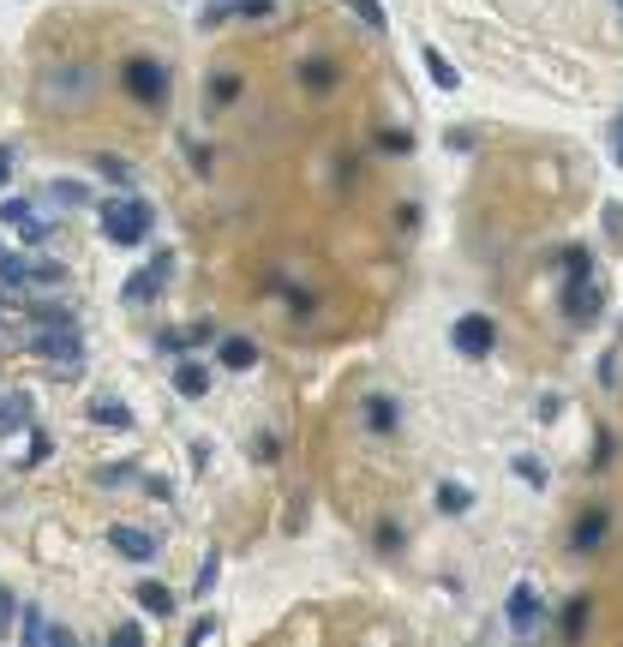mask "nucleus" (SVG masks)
<instances>
[{"instance_id":"nucleus-1","label":"nucleus","mask_w":623,"mask_h":647,"mask_svg":"<svg viewBox=\"0 0 623 647\" xmlns=\"http://www.w3.org/2000/svg\"><path fill=\"white\" fill-rule=\"evenodd\" d=\"M150 228H156V210H150L144 198L114 192V198L102 204V240H108V246H144Z\"/></svg>"},{"instance_id":"nucleus-2","label":"nucleus","mask_w":623,"mask_h":647,"mask_svg":"<svg viewBox=\"0 0 623 647\" xmlns=\"http://www.w3.org/2000/svg\"><path fill=\"white\" fill-rule=\"evenodd\" d=\"M120 90H126L132 102H144V108H162V102L174 96V72H168L162 60L138 54V60H126V66H120Z\"/></svg>"},{"instance_id":"nucleus-3","label":"nucleus","mask_w":623,"mask_h":647,"mask_svg":"<svg viewBox=\"0 0 623 647\" xmlns=\"http://www.w3.org/2000/svg\"><path fill=\"white\" fill-rule=\"evenodd\" d=\"M168 282H174V252H156L144 270H132V276L120 282V306H150Z\"/></svg>"},{"instance_id":"nucleus-4","label":"nucleus","mask_w":623,"mask_h":647,"mask_svg":"<svg viewBox=\"0 0 623 647\" xmlns=\"http://www.w3.org/2000/svg\"><path fill=\"white\" fill-rule=\"evenodd\" d=\"M36 360H48V366H60V372H78L84 366V342H78V330H30V342H24Z\"/></svg>"},{"instance_id":"nucleus-5","label":"nucleus","mask_w":623,"mask_h":647,"mask_svg":"<svg viewBox=\"0 0 623 647\" xmlns=\"http://www.w3.org/2000/svg\"><path fill=\"white\" fill-rule=\"evenodd\" d=\"M450 342H456V354H462V360H492V348H498V324H492L486 312H462V318H456V330H450Z\"/></svg>"},{"instance_id":"nucleus-6","label":"nucleus","mask_w":623,"mask_h":647,"mask_svg":"<svg viewBox=\"0 0 623 647\" xmlns=\"http://www.w3.org/2000/svg\"><path fill=\"white\" fill-rule=\"evenodd\" d=\"M606 534H612V510H606V504H588V510L576 516V534H570V552H576V558H594V552L606 546Z\"/></svg>"},{"instance_id":"nucleus-7","label":"nucleus","mask_w":623,"mask_h":647,"mask_svg":"<svg viewBox=\"0 0 623 647\" xmlns=\"http://www.w3.org/2000/svg\"><path fill=\"white\" fill-rule=\"evenodd\" d=\"M108 546H114L126 564H156V558H162V540L144 534V528H132V522H114V528H108Z\"/></svg>"},{"instance_id":"nucleus-8","label":"nucleus","mask_w":623,"mask_h":647,"mask_svg":"<svg viewBox=\"0 0 623 647\" xmlns=\"http://www.w3.org/2000/svg\"><path fill=\"white\" fill-rule=\"evenodd\" d=\"M504 618H510V630H516V636H534V630L546 624V600L534 594V582H516V588H510Z\"/></svg>"},{"instance_id":"nucleus-9","label":"nucleus","mask_w":623,"mask_h":647,"mask_svg":"<svg viewBox=\"0 0 623 647\" xmlns=\"http://www.w3.org/2000/svg\"><path fill=\"white\" fill-rule=\"evenodd\" d=\"M42 96H48L54 108L84 102V96H90V72H84V66H54V72H42Z\"/></svg>"},{"instance_id":"nucleus-10","label":"nucleus","mask_w":623,"mask_h":647,"mask_svg":"<svg viewBox=\"0 0 623 647\" xmlns=\"http://www.w3.org/2000/svg\"><path fill=\"white\" fill-rule=\"evenodd\" d=\"M24 324L30 330H78V312L66 300H30L24 294Z\"/></svg>"},{"instance_id":"nucleus-11","label":"nucleus","mask_w":623,"mask_h":647,"mask_svg":"<svg viewBox=\"0 0 623 647\" xmlns=\"http://www.w3.org/2000/svg\"><path fill=\"white\" fill-rule=\"evenodd\" d=\"M564 312H570L576 324L600 318V312H606V288H594V282H564Z\"/></svg>"},{"instance_id":"nucleus-12","label":"nucleus","mask_w":623,"mask_h":647,"mask_svg":"<svg viewBox=\"0 0 623 647\" xmlns=\"http://www.w3.org/2000/svg\"><path fill=\"white\" fill-rule=\"evenodd\" d=\"M174 396H186V402H198V396H210V360H174Z\"/></svg>"},{"instance_id":"nucleus-13","label":"nucleus","mask_w":623,"mask_h":647,"mask_svg":"<svg viewBox=\"0 0 623 647\" xmlns=\"http://www.w3.org/2000/svg\"><path fill=\"white\" fill-rule=\"evenodd\" d=\"M258 360H264V354H258L252 336H222V342H216V366H222V372H252Z\"/></svg>"},{"instance_id":"nucleus-14","label":"nucleus","mask_w":623,"mask_h":647,"mask_svg":"<svg viewBox=\"0 0 623 647\" xmlns=\"http://www.w3.org/2000/svg\"><path fill=\"white\" fill-rule=\"evenodd\" d=\"M42 192H48V204H54V210H102V204H96V192H90L84 180H48Z\"/></svg>"},{"instance_id":"nucleus-15","label":"nucleus","mask_w":623,"mask_h":647,"mask_svg":"<svg viewBox=\"0 0 623 647\" xmlns=\"http://www.w3.org/2000/svg\"><path fill=\"white\" fill-rule=\"evenodd\" d=\"M24 426H30V396H24V390H6V396H0V444L18 438Z\"/></svg>"},{"instance_id":"nucleus-16","label":"nucleus","mask_w":623,"mask_h":647,"mask_svg":"<svg viewBox=\"0 0 623 647\" xmlns=\"http://www.w3.org/2000/svg\"><path fill=\"white\" fill-rule=\"evenodd\" d=\"M72 282V270L60 264V258H30V288H42V294H60Z\"/></svg>"},{"instance_id":"nucleus-17","label":"nucleus","mask_w":623,"mask_h":647,"mask_svg":"<svg viewBox=\"0 0 623 647\" xmlns=\"http://www.w3.org/2000/svg\"><path fill=\"white\" fill-rule=\"evenodd\" d=\"M204 342H210V324H192V330H162V336H156V348H162V354H174V360H180V354H192V348H204Z\"/></svg>"},{"instance_id":"nucleus-18","label":"nucleus","mask_w":623,"mask_h":647,"mask_svg":"<svg viewBox=\"0 0 623 647\" xmlns=\"http://www.w3.org/2000/svg\"><path fill=\"white\" fill-rule=\"evenodd\" d=\"M90 420L108 426V432H132V408H126L120 396H96V402H90Z\"/></svg>"},{"instance_id":"nucleus-19","label":"nucleus","mask_w":623,"mask_h":647,"mask_svg":"<svg viewBox=\"0 0 623 647\" xmlns=\"http://www.w3.org/2000/svg\"><path fill=\"white\" fill-rule=\"evenodd\" d=\"M360 408H366V426H372V432H396V426H402V402H396V396H366Z\"/></svg>"},{"instance_id":"nucleus-20","label":"nucleus","mask_w":623,"mask_h":647,"mask_svg":"<svg viewBox=\"0 0 623 647\" xmlns=\"http://www.w3.org/2000/svg\"><path fill=\"white\" fill-rule=\"evenodd\" d=\"M420 60H426V72H432V84H438V90H456V84H462V72H456V60H450L444 48H432V42H426V48H420Z\"/></svg>"},{"instance_id":"nucleus-21","label":"nucleus","mask_w":623,"mask_h":647,"mask_svg":"<svg viewBox=\"0 0 623 647\" xmlns=\"http://www.w3.org/2000/svg\"><path fill=\"white\" fill-rule=\"evenodd\" d=\"M0 288L30 294V252H0Z\"/></svg>"},{"instance_id":"nucleus-22","label":"nucleus","mask_w":623,"mask_h":647,"mask_svg":"<svg viewBox=\"0 0 623 647\" xmlns=\"http://www.w3.org/2000/svg\"><path fill=\"white\" fill-rule=\"evenodd\" d=\"M132 600H138L150 618H168V612H174V594H168L162 582H138V594H132Z\"/></svg>"},{"instance_id":"nucleus-23","label":"nucleus","mask_w":623,"mask_h":647,"mask_svg":"<svg viewBox=\"0 0 623 647\" xmlns=\"http://www.w3.org/2000/svg\"><path fill=\"white\" fill-rule=\"evenodd\" d=\"M54 234H60V222H54V216H36V210L18 222V240H24V246H42V240H54Z\"/></svg>"},{"instance_id":"nucleus-24","label":"nucleus","mask_w":623,"mask_h":647,"mask_svg":"<svg viewBox=\"0 0 623 647\" xmlns=\"http://www.w3.org/2000/svg\"><path fill=\"white\" fill-rule=\"evenodd\" d=\"M438 510H444V516H468V510H474V492L456 486V480H444V486H438Z\"/></svg>"},{"instance_id":"nucleus-25","label":"nucleus","mask_w":623,"mask_h":647,"mask_svg":"<svg viewBox=\"0 0 623 647\" xmlns=\"http://www.w3.org/2000/svg\"><path fill=\"white\" fill-rule=\"evenodd\" d=\"M564 282H594V252L588 246H570L564 252Z\"/></svg>"},{"instance_id":"nucleus-26","label":"nucleus","mask_w":623,"mask_h":647,"mask_svg":"<svg viewBox=\"0 0 623 647\" xmlns=\"http://www.w3.org/2000/svg\"><path fill=\"white\" fill-rule=\"evenodd\" d=\"M216 582H222V558L210 552V558L198 564V576H192V600H210V594H216Z\"/></svg>"},{"instance_id":"nucleus-27","label":"nucleus","mask_w":623,"mask_h":647,"mask_svg":"<svg viewBox=\"0 0 623 647\" xmlns=\"http://www.w3.org/2000/svg\"><path fill=\"white\" fill-rule=\"evenodd\" d=\"M234 96H240V78H210V84H204V108H210V114L228 108Z\"/></svg>"},{"instance_id":"nucleus-28","label":"nucleus","mask_w":623,"mask_h":647,"mask_svg":"<svg viewBox=\"0 0 623 647\" xmlns=\"http://www.w3.org/2000/svg\"><path fill=\"white\" fill-rule=\"evenodd\" d=\"M96 174H102L114 192H132V168H126L120 156H96Z\"/></svg>"},{"instance_id":"nucleus-29","label":"nucleus","mask_w":623,"mask_h":647,"mask_svg":"<svg viewBox=\"0 0 623 647\" xmlns=\"http://www.w3.org/2000/svg\"><path fill=\"white\" fill-rule=\"evenodd\" d=\"M228 18H240V0H204V12H198L204 30H216V24H228Z\"/></svg>"},{"instance_id":"nucleus-30","label":"nucleus","mask_w":623,"mask_h":647,"mask_svg":"<svg viewBox=\"0 0 623 647\" xmlns=\"http://www.w3.org/2000/svg\"><path fill=\"white\" fill-rule=\"evenodd\" d=\"M18 636H24V647L48 642V618H42V612H36V606H24V618H18Z\"/></svg>"},{"instance_id":"nucleus-31","label":"nucleus","mask_w":623,"mask_h":647,"mask_svg":"<svg viewBox=\"0 0 623 647\" xmlns=\"http://www.w3.org/2000/svg\"><path fill=\"white\" fill-rule=\"evenodd\" d=\"M300 78H306V90H330V84H336V66H330V60H306Z\"/></svg>"},{"instance_id":"nucleus-32","label":"nucleus","mask_w":623,"mask_h":647,"mask_svg":"<svg viewBox=\"0 0 623 647\" xmlns=\"http://www.w3.org/2000/svg\"><path fill=\"white\" fill-rule=\"evenodd\" d=\"M54 456V438L48 432H30V444H24V468H36V462H48Z\"/></svg>"},{"instance_id":"nucleus-33","label":"nucleus","mask_w":623,"mask_h":647,"mask_svg":"<svg viewBox=\"0 0 623 647\" xmlns=\"http://www.w3.org/2000/svg\"><path fill=\"white\" fill-rule=\"evenodd\" d=\"M588 606H594L588 594H576V600H570V612H564V636H582V624H588Z\"/></svg>"},{"instance_id":"nucleus-34","label":"nucleus","mask_w":623,"mask_h":647,"mask_svg":"<svg viewBox=\"0 0 623 647\" xmlns=\"http://www.w3.org/2000/svg\"><path fill=\"white\" fill-rule=\"evenodd\" d=\"M30 210H36L30 198H0V228H18V222H24Z\"/></svg>"},{"instance_id":"nucleus-35","label":"nucleus","mask_w":623,"mask_h":647,"mask_svg":"<svg viewBox=\"0 0 623 647\" xmlns=\"http://www.w3.org/2000/svg\"><path fill=\"white\" fill-rule=\"evenodd\" d=\"M18 630V600H12V588L0 582V636H12Z\"/></svg>"},{"instance_id":"nucleus-36","label":"nucleus","mask_w":623,"mask_h":647,"mask_svg":"<svg viewBox=\"0 0 623 647\" xmlns=\"http://www.w3.org/2000/svg\"><path fill=\"white\" fill-rule=\"evenodd\" d=\"M354 6V18H366V30H384V6L378 0H348Z\"/></svg>"},{"instance_id":"nucleus-37","label":"nucleus","mask_w":623,"mask_h":647,"mask_svg":"<svg viewBox=\"0 0 623 647\" xmlns=\"http://www.w3.org/2000/svg\"><path fill=\"white\" fill-rule=\"evenodd\" d=\"M276 450H282L276 432H258V438H252V456H258V462H276Z\"/></svg>"},{"instance_id":"nucleus-38","label":"nucleus","mask_w":623,"mask_h":647,"mask_svg":"<svg viewBox=\"0 0 623 647\" xmlns=\"http://www.w3.org/2000/svg\"><path fill=\"white\" fill-rule=\"evenodd\" d=\"M378 552H402V528L396 522H378Z\"/></svg>"},{"instance_id":"nucleus-39","label":"nucleus","mask_w":623,"mask_h":647,"mask_svg":"<svg viewBox=\"0 0 623 647\" xmlns=\"http://www.w3.org/2000/svg\"><path fill=\"white\" fill-rule=\"evenodd\" d=\"M138 636H144L138 624H114V630H108V642L114 647H138Z\"/></svg>"},{"instance_id":"nucleus-40","label":"nucleus","mask_w":623,"mask_h":647,"mask_svg":"<svg viewBox=\"0 0 623 647\" xmlns=\"http://www.w3.org/2000/svg\"><path fill=\"white\" fill-rule=\"evenodd\" d=\"M516 474H522V480H528V486H546V468H540V462H534V456H522V462H516Z\"/></svg>"},{"instance_id":"nucleus-41","label":"nucleus","mask_w":623,"mask_h":647,"mask_svg":"<svg viewBox=\"0 0 623 647\" xmlns=\"http://www.w3.org/2000/svg\"><path fill=\"white\" fill-rule=\"evenodd\" d=\"M210 636H216V618H198V624L186 630V642H192V647H198V642H210Z\"/></svg>"},{"instance_id":"nucleus-42","label":"nucleus","mask_w":623,"mask_h":647,"mask_svg":"<svg viewBox=\"0 0 623 647\" xmlns=\"http://www.w3.org/2000/svg\"><path fill=\"white\" fill-rule=\"evenodd\" d=\"M96 480H102V486H120V480H138V468H102Z\"/></svg>"},{"instance_id":"nucleus-43","label":"nucleus","mask_w":623,"mask_h":647,"mask_svg":"<svg viewBox=\"0 0 623 647\" xmlns=\"http://www.w3.org/2000/svg\"><path fill=\"white\" fill-rule=\"evenodd\" d=\"M186 156H192V168H198V174H210V150H204V144H186Z\"/></svg>"},{"instance_id":"nucleus-44","label":"nucleus","mask_w":623,"mask_h":647,"mask_svg":"<svg viewBox=\"0 0 623 647\" xmlns=\"http://www.w3.org/2000/svg\"><path fill=\"white\" fill-rule=\"evenodd\" d=\"M612 156H618V168H623V114L612 120Z\"/></svg>"},{"instance_id":"nucleus-45","label":"nucleus","mask_w":623,"mask_h":647,"mask_svg":"<svg viewBox=\"0 0 623 647\" xmlns=\"http://www.w3.org/2000/svg\"><path fill=\"white\" fill-rule=\"evenodd\" d=\"M6 174H12V144H0V186H6Z\"/></svg>"},{"instance_id":"nucleus-46","label":"nucleus","mask_w":623,"mask_h":647,"mask_svg":"<svg viewBox=\"0 0 623 647\" xmlns=\"http://www.w3.org/2000/svg\"><path fill=\"white\" fill-rule=\"evenodd\" d=\"M612 6H618V12H623V0H612Z\"/></svg>"}]
</instances>
